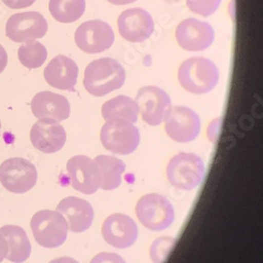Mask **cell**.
Instances as JSON below:
<instances>
[{"mask_svg": "<svg viewBox=\"0 0 263 263\" xmlns=\"http://www.w3.org/2000/svg\"><path fill=\"white\" fill-rule=\"evenodd\" d=\"M125 81L122 65L112 58H100L87 64L83 85L91 95L102 97L119 90Z\"/></svg>", "mask_w": 263, "mask_h": 263, "instance_id": "1", "label": "cell"}, {"mask_svg": "<svg viewBox=\"0 0 263 263\" xmlns=\"http://www.w3.org/2000/svg\"><path fill=\"white\" fill-rule=\"evenodd\" d=\"M178 80L183 89L195 95L211 92L218 84L219 71L216 64L204 57H194L181 63Z\"/></svg>", "mask_w": 263, "mask_h": 263, "instance_id": "2", "label": "cell"}, {"mask_svg": "<svg viewBox=\"0 0 263 263\" xmlns=\"http://www.w3.org/2000/svg\"><path fill=\"white\" fill-rule=\"evenodd\" d=\"M205 174L203 160L193 153H180L168 162L166 175L170 183L179 190L190 191L198 186Z\"/></svg>", "mask_w": 263, "mask_h": 263, "instance_id": "3", "label": "cell"}, {"mask_svg": "<svg viewBox=\"0 0 263 263\" xmlns=\"http://www.w3.org/2000/svg\"><path fill=\"white\" fill-rule=\"evenodd\" d=\"M31 229L36 242L47 249L62 246L69 231L64 217L58 212L49 210L39 211L32 217Z\"/></svg>", "mask_w": 263, "mask_h": 263, "instance_id": "4", "label": "cell"}, {"mask_svg": "<svg viewBox=\"0 0 263 263\" xmlns=\"http://www.w3.org/2000/svg\"><path fill=\"white\" fill-rule=\"evenodd\" d=\"M102 145L114 154H132L139 145V129L132 123L122 119L107 120L100 132Z\"/></svg>", "mask_w": 263, "mask_h": 263, "instance_id": "5", "label": "cell"}, {"mask_svg": "<svg viewBox=\"0 0 263 263\" xmlns=\"http://www.w3.org/2000/svg\"><path fill=\"white\" fill-rule=\"evenodd\" d=\"M136 215L143 227L155 232L166 230L175 219L172 203L160 194H147L141 197L136 204Z\"/></svg>", "mask_w": 263, "mask_h": 263, "instance_id": "6", "label": "cell"}, {"mask_svg": "<svg viewBox=\"0 0 263 263\" xmlns=\"http://www.w3.org/2000/svg\"><path fill=\"white\" fill-rule=\"evenodd\" d=\"M35 165L24 158H10L0 165V182L9 192L25 194L37 182Z\"/></svg>", "mask_w": 263, "mask_h": 263, "instance_id": "7", "label": "cell"}, {"mask_svg": "<svg viewBox=\"0 0 263 263\" xmlns=\"http://www.w3.org/2000/svg\"><path fill=\"white\" fill-rule=\"evenodd\" d=\"M115 40L114 31L102 20H89L78 27L75 33L77 47L87 54H99L108 50Z\"/></svg>", "mask_w": 263, "mask_h": 263, "instance_id": "8", "label": "cell"}, {"mask_svg": "<svg viewBox=\"0 0 263 263\" xmlns=\"http://www.w3.org/2000/svg\"><path fill=\"white\" fill-rule=\"evenodd\" d=\"M164 120L166 134L177 142L193 141L200 133V118L190 107L181 105L171 107Z\"/></svg>", "mask_w": 263, "mask_h": 263, "instance_id": "9", "label": "cell"}, {"mask_svg": "<svg viewBox=\"0 0 263 263\" xmlns=\"http://www.w3.org/2000/svg\"><path fill=\"white\" fill-rule=\"evenodd\" d=\"M142 119L149 125H159L172 107L170 96L158 86L147 85L138 91L135 99Z\"/></svg>", "mask_w": 263, "mask_h": 263, "instance_id": "10", "label": "cell"}, {"mask_svg": "<svg viewBox=\"0 0 263 263\" xmlns=\"http://www.w3.org/2000/svg\"><path fill=\"white\" fill-rule=\"evenodd\" d=\"M48 21L38 12H24L12 15L6 25V34L14 42H27L45 37Z\"/></svg>", "mask_w": 263, "mask_h": 263, "instance_id": "11", "label": "cell"}, {"mask_svg": "<svg viewBox=\"0 0 263 263\" xmlns=\"http://www.w3.org/2000/svg\"><path fill=\"white\" fill-rule=\"evenodd\" d=\"M178 45L187 52H201L214 42L215 32L212 26L195 18L182 20L176 29Z\"/></svg>", "mask_w": 263, "mask_h": 263, "instance_id": "12", "label": "cell"}, {"mask_svg": "<svg viewBox=\"0 0 263 263\" xmlns=\"http://www.w3.org/2000/svg\"><path fill=\"white\" fill-rule=\"evenodd\" d=\"M33 115L42 122L59 123L71 114L69 100L62 95L43 91L36 94L31 102Z\"/></svg>", "mask_w": 263, "mask_h": 263, "instance_id": "13", "label": "cell"}, {"mask_svg": "<svg viewBox=\"0 0 263 263\" xmlns=\"http://www.w3.org/2000/svg\"><path fill=\"white\" fill-rule=\"evenodd\" d=\"M155 29L154 20L148 12L140 8L128 9L118 17L120 36L129 42H143L148 39Z\"/></svg>", "mask_w": 263, "mask_h": 263, "instance_id": "14", "label": "cell"}, {"mask_svg": "<svg viewBox=\"0 0 263 263\" xmlns=\"http://www.w3.org/2000/svg\"><path fill=\"white\" fill-rule=\"evenodd\" d=\"M67 170L72 186L85 195L97 192L100 184L99 168L95 160L87 156H74L67 164Z\"/></svg>", "mask_w": 263, "mask_h": 263, "instance_id": "15", "label": "cell"}, {"mask_svg": "<svg viewBox=\"0 0 263 263\" xmlns=\"http://www.w3.org/2000/svg\"><path fill=\"white\" fill-rule=\"evenodd\" d=\"M102 236L107 245L122 250L135 243L138 229L135 221L127 215L113 214L102 224Z\"/></svg>", "mask_w": 263, "mask_h": 263, "instance_id": "16", "label": "cell"}, {"mask_svg": "<svg viewBox=\"0 0 263 263\" xmlns=\"http://www.w3.org/2000/svg\"><path fill=\"white\" fill-rule=\"evenodd\" d=\"M56 211L64 217L69 231L73 233L85 232L93 223L94 211L92 205L78 197H67L62 199Z\"/></svg>", "mask_w": 263, "mask_h": 263, "instance_id": "17", "label": "cell"}, {"mask_svg": "<svg viewBox=\"0 0 263 263\" xmlns=\"http://www.w3.org/2000/svg\"><path fill=\"white\" fill-rule=\"evenodd\" d=\"M77 63L64 55L54 57L45 69L46 81L55 89L61 91H73L78 78Z\"/></svg>", "mask_w": 263, "mask_h": 263, "instance_id": "18", "label": "cell"}, {"mask_svg": "<svg viewBox=\"0 0 263 263\" xmlns=\"http://www.w3.org/2000/svg\"><path fill=\"white\" fill-rule=\"evenodd\" d=\"M30 139L38 151L45 154H54L63 147L67 141V133L59 123L38 121L31 128Z\"/></svg>", "mask_w": 263, "mask_h": 263, "instance_id": "19", "label": "cell"}, {"mask_svg": "<svg viewBox=\"0 0 263 263\" xmlns=\"http://www.w3.org/2000/svg\"><path fill=\"white\" fill-rule=\"evenodd\" d=\"M2 234L9 247L7 259L14 263H23L27 261L31 255L32 247L26 231L18 226L8 224L0 229Z\"/></svg>", "mask_w": 263, "mask_h": 263, "instance_id": "20", "label": "cell"}, {"mask_svg": "<svg viewBox=\"0 0 263 263\" xmlns=\"http://www.w3.org/2000/svg\"><path fill=\"white\" fill-rule=\"evenodd\" d=\"M100 174L99 187L104 191L117 189L122 181V174L125 172V163L113 156L99 155L95 159Z\"/></svg>", "mask_w": 263, "mask_h": 263, "instance_id": "21", "label": "cell"}, {"mask_svg": "<svg viewBox=\"0 0 263 263\" xmlns=\"http://www.w3.org/2000/svg\"><path fill=\"white\" fill-rule=\"evenodd\" d=\"M102 117L105 121L122 119L135 123L138 120L139 109L135 100L127 96H117L106 101L101 108Z\"/></svg>", "mask_w": 263, "mask_h": 263, "instance_id": "22", "label": "cell"}, {"mask_svg": "<svg viewBox=\"0 0 263 263\" xmlns=\"http://www.w3.org/2000/svg\"><path fill=\"white\" fill-rule=\"evenodd\" d=\"M51 15L61 24H72L85 11V0H50Z\"/></svg>", "mask_w": 263, "mask_h": 263, "instance_id": "23", "label": "cell"}, {"mask_svg": "<svg viewBox=\"0 0 263 263\" xmlns=\"http://www.w3.org/2000/svg\"><path fill=\"white\" fill-rule=\"evenodd\" d=\"M48 51L42 43L30 40L21 45L18 50V58L21 64L28 69H38L46 62Z\"/></svg>", "mask_w": 263, "mask_h": 263, "instance_id": "24", "label": "cell"}, {"mask_svg": "<svg viewBox=\"0 0 263 263\" xmlns=\"http://www.w3.org/2000/svg\"><path fill=\"white\" fill-rule=\"evenodd\" d=\"M176 240L172 237H160L152 243L149 254L154 263H163L173 250Z\"/></svg>", "mask_w": 263, "mask_h": 263, "instance_id": "25", "label": "cell"}, {"mask_svg": "<svg viewBox=\"0 0 263 263\" xmlns=\"http://www.w3.org/2000/svg\"><path fill=\"white\" fill-rule=\"evenodd\" d=\"M221 0H186V6L195 14L203 17L213 15L220 7Z\"/></svg>", "mask_w": 263, "mask_h": 263, "instance_id": "26", "label": "cell"}, {"mask_svg": "<svg viewBox=\"0 0 263 263\" xmlns=\"http://www.w3.org/2000/svg\"><path fill=\"white\" fill-rule=\"evenodd\" d=\"M90 263H126L124 259L115 253H100Z\"/></svg>", "mask_w": 263, "mask_h": 263, "instance_id": "27", "label": "cell"}, {"mask_svg": "<svg viewBox=\"0 0 263 263\" xmlns=\"http://www.w3.org/2000/svg\"><path fill=\"white\" fill-rule=\"evenodd\" d=\"M3 3L12 10H20L33 6L36 0H3Z\"/></svg>", "mask_w": 263, "mask_h": 263, "instance_id": "28", "label": "cell"}, {"mask_svg": "<svg viewBox=\"0 0 263 263\" xmlns=\"http://www.w3.org/2000/svg\"><path fill=\"white\" fill-rule=\"evenodd\" d=\"M8 252H9V247L7 243V240L2 234H0V263L6 259Z\"/></svg>", "mask_w": 263, "mask_h": 263, "instance_id": "29", "label": "cell"}, {"mask_svg": "<svg viewBox=\"0 0 263 263\" xmlns=\"http://www.w3.org/2000/svg\"><path fill=\"white\" fill-rule=\"evenodd\" d=\"M8 65V54L5 48L0 45V74H2Z\"/></svg>", "mask_w": 263, "mask_h": 263, "instance_id": "30", "label": "cell"}, {"mask_svg": "<svg viewBox=\"0 0 263 263\" xmlns=\"http://www.w3.org/2000/svg\"><path fill=\"white\" fill-rule=\"evenodd\" d=\"M49 263H79V262L71 257H60L50 261Z\"/></svg>", "mask_w": 263, "mask_h": 263, "instance_id": "31", "label": "cell"}, {"mask_svg": "<svg viewBox=\"0 0 263 263\" xmlns=\"http://www.w3.org/2000/svg\"><path fill=\"white\" fill-rule=\"evenodd\" d=\"M107 2L113 4V5H116V6H124V5L133 4V3L137 2V0H107Z\"/></svg>", "mask_w": 263, "mask_h": 263, "instance_id": "32", "label": "cell"}, {"mask_svg": "<svg viewBox=\"0 0 263 263\" xmlns=\"http://www.w3.org/2000/svg\"><path fill=\"white\" fill-rule=\"evenodd\" d=\"M164 2H167V3H176V2H179V0H164Z\"/></svg>", "mask_w": 263, "mask_h": 263, "instance_id": "33", "label": "cell"}, {"mask_svg": "<svg viewBox=\"0 0 263 263\" xmlns=\"http://www.w3.org/2000/svg\"><path fill=\"white\" fill-rule=\"evenodd\" d=\"M0 128H2V121H0Z\"/></svg>", "mask_w": 263, "mask_h": 263, "instance_id": "34", "label": "cell"}]
</instances>
